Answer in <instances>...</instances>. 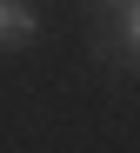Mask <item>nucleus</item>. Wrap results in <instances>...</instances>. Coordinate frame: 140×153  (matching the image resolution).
Here are the masks:
<instances>
[{"label":"nucleus","mask_w":140,"mask_h":153,"mask_svg":"<svg viewBox=\"0 0 140 153\" xmlns=\"http://www.w3.org/2000/svg\"><path fill=\"white\" fill-rule=\"evenodd\" d=\"M34 33H40L34 7H27V0H0V47H27Z\"/></svg>","instance_id":"nucleus-1"},{"label":"nucleus","mask_w":140,"mask_h":153,"mask_svg":"<svg viewBox=\"0 0 140 153\" xmlns=\"http://www.w3.org/2000/svg\"><path fill=\"white\" fill-rule=\"evenodd\" d=\"M127 47H133V60H140V0L127 7Z\"/></svg>","instance_id":"nucleus-2"}]
</instances>
